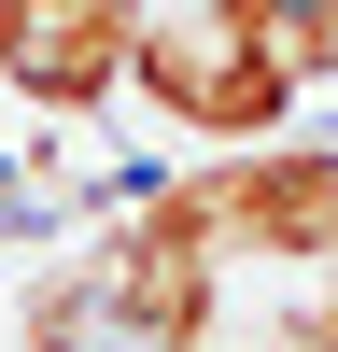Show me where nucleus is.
<instances>
[{
  "mask_svg": "<svg viewBox=\"0 0 338 352\" xmlns=\"http://www.w3.org/2000/svg\"><path fill=\"white\" fill-rule=\"evenodd\" d=\"M197 197V226L225 240V268H268V282H324L338 268V155L324 141H268V155H197L169 169Z\"/></svg>",
  "mask_w": 338,
  "mask_h": 352,
  "instance_id": "f257e3e1",
  "label": "nucleus"
},
{
  "mask_svg": "<svg viewBox=\"0 0 338 352\" xmlns=\"http://www.w3.org/2000/svg\"><path fill=\"white\" fill-rule=\"evenodd\" d=\"M127 99L155 113V127H183L197 155H268V141H296V85L254 71L212 14H155V43H141Z\"/></svg>",
  "mask_w": 338,
  "mask_h": 352,
  "instance_id": "f03ea898",
  "label": "nucleus"
},
{
  "mask_svg": "<svg viewBox=\"0 0 338 352\" xmlns=\"http://www.w3.org/2000/svg\"><path fill=\"white\" fill-rule=\"evenodd\" d=\"M141 43H155V14H141V0H0V99L84 127V113L127 99Z\"/></svg>",
  "mask_w": 338,
  "mask_h": 352,
  "instance_id": "7ed1b4c3",
  "label": "nucleus"
},
{
  "mask_svg": "<svg viewBox=\"0 0 338 352\" xmlns=\"http://www.w3.org/2000/svg\"><path fill=\"white\" fill-rule=\"evenodd\" d=\"M197 14H212L254 71H282L296 99H310V85H338V0H197Z\"/></svg>",
  "mask_w": 338,
  "mask_h": 352,
  "instance_id": "20e7f679",
  "label": "nucleus"
}]
</instances>
